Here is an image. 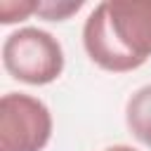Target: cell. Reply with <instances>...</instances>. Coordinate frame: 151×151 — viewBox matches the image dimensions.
Listing matches in <instances>:
<instances>
[{
	"label": "cell",
	"instance_id": "1",
	"mask_svg": "<svg viewBox=\"0 0 151 151\" xmlns=\"http://www.w3.org/2000/svg\"><path fill=\"white\" fill-rule=\"evenodd\" d=\"M87 57L104 71L125 73L151 57V0H104L83 26Z\"/></svg>",
	"mask_w": 151,
	"mask_h": 151
},
{
	"label": "cell",
	"instance_id": "2",
	"mask_svg": "<svg viewBox=\"0 0 151 151\" xmlns=\"http://www.w3.org/2000/svg\"><path fill=\"white\" fill-rule=\"evenodd\" d=\"M2 64L7 73L21 83L47 85L64 71V50L50 31L26 26L5 38Z\"/></svg>",
	"mask_w": 151,
	"mask_h": 151
},
{
	"label": "cell",
	"instance_id": "3",
	"mask_svg": "<svg viewBox=\"0 0 151 151\" xmlns=\"http://www.w3.org/2000/svg\"><path fill=\"white\" fill-rule=\"evenodd\" d=\"M52 137L50 109L31 94L7 92L0 99V151H42Z\"/></svg>",
	"mask_w": 151,
	"mask_h": 151
},
{
	"label": "cell",
	"instance_id": "4",
	"mask_svg": "<svg viewBox=\"0 0 151 151\" xmlns=\"http://www.w3.org/2000/svg\"><path fill=\"white\" fill-rule=\"evenodd\" d=\"M125 123L134 139L151 149V85L139 87L125 106Z\"/></svg>",
	"mask_w": 151,
	"mask_h": 151
},
{
	"label": "cell",
	"instance_id": "5",
	"mask_svg": "<svg viewBox=\"0 0 151 151\" xmlns=\"http://www.w3.org/2000/svg\"><path fill=\"white\" fill-rule=\"evenodd\" d=\"M38 12V2H28V0H19V2H0V21L2 24H14V21H24L26 17Z\"/></svg>",
	"mask_w": 151,
	"mask_h": 151
},
{
	"label": "cell",
	"instance_id": "6",
	"mask_svg": "<svg viewBox=\"0 0 151 151\" xmlns=\"http://www.w3.org/2000/svg\"><path fill=\"white\" fill-rule=\"evenodd\" d=\"M83 7V2H38V17L47 21H64L71 14H76Z\"/></svg>",
	"mask_w": 151,
	"mask_h": 151
},
{
	"label": "cell",
	"instance_id": "7",
	"mask_svg": "<svg viewBox=\"0 0 151 151\" xmlns=\"http://www.w3.org/2000/svg\"><path fill=\"white\" fill-rule=\"evenodd\" d=\"M104 151H137V149L125 146V144H116V146H109V149H104Z\"/></svg>",
	"mask_w": 151,
	"mask_h": 151
}]
</instances>
